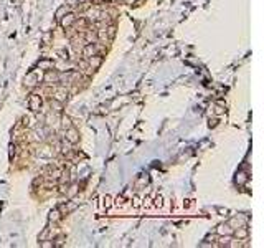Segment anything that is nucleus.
I'll list each match as a JSON object with an SVG mask.
<instances>
[{"mask_svg": "<svg viewBox=\"0 0 264 248\" xmlns=\"http://www.w3.org/2000/svg\"><path fill=\"white\" fill-rule=\"evenodd\" d=\"M41 104H43V99H41L40 94H35V93L30 94V98H28V106H30V109H31L33 113L40 111Z\"/></svg>", "mask_w": 264, "mask_h": 248, "instance_id": "3", "label": "nucleus"}, {"mask_svg": "<svg viewBox=\"0 0 264 248\" xmlns=\"http://www.w3.org/2000/svg\"><path fill=\"white\" fill-rule=\"evenodd\" d=\"M46 237H48V228H46V230H45V232H43L41 235H40V242H41V240H45Z\"/></svg>", "mask_w": 264, "mask_h": 248, "instance_id": "24", "label": "nucleus"}, {"mask_svg": "<svg viewBox=\"0 0 264 248\" xmlns=\"http://www.w3.org/2000/svg\"><path fill=\"white\" fill-rule=\"evenodd\" d=\"M78 66L81 68V71H84V70H89L88 60H79V61H78Z\"/></svg>", "mask_w": 264, "mask_h": 248, "instance_id": "19", "label": "nucleus"}, {"mask_svg": "<svg viewBox=\"0 0 264 248\" xmlns=\"http://www.w3.org/2000/svg\"><path fill=\"white\" fill-rule=\"evenodd\" d=\"M216 210H218V213H221V215H228V213H229L228 208H223V207H218Z\"/></svg>", "mask_w": 264, "mask_h": 248, "instance_id": "23", "label": "nucleus"}, {"mask_svg": "<svg viewBox=\"0 0 264 248\" xmlns=\"http://www.w3.org/2000/svg\"><path fill=\"white\" fill-rule=\"evenodd\" d=\"M103 205H104L106 208H109V207H111V205H112V199L109 197V195H106V197L103 199Z\"/></svg>", "mask_w": 264, "mask_h": 248, "instance_id": "20", "label": "nucleus"}, {"mask_svg": "<svg viewBox=\"0 0 264 248\" xmlns=\"http://www.w3.org/2000/svg\"><path fill=\"white\" fill-rule=\"evenodd\" d=\"M50 91H51L53 99H56V101H60V103L66 101V99H68V94H69L65 86H56L55 89H50Z\"/></svg>", "mask_w": 264, "mask_h": 248, "instance_id": "1", "label": "nucleus"}, {"mask_svg": "<svg viewBox=\"0 0 264 248\" xmlns=\"http://www.w3.org/2000/svg\"><path fill=\"white\" fill-rule=\"evenodd\" d=\"M94 40H96V33L93 30H88L86 32V41H88V43H93Z\"/></svg>", "mask_w": 264, "mask_h": 248, "instance_id": "15", "label": "nucleus"}, {"mask_svg": "<svg viewBox=\"0 0 264 248\" xmlns=\"http://www.w3.org/2000/svg\"><path fill=\"white\" fill-rule=\"evenodd\" d=\"M223 113H224V106H220V104H218V106L215 108V114H218V116H221Z\"/></svg>", "mask_w": 264, "mask_h": 248, "instance_id": "22", "label": "nucleus"}, {"mask_svg": "<svg viewBox=\"0 0 264 248\" xmlns=\"http://www.w3.org/2000/svg\"><path fill=\"white\" fill-rule=\"evenodd\" d=\"M106 32H107V38H109V40H112V38L116 36V28H114L112 25L111 27H106Z\"/></svg>", "mask_w": 264, "mask_h": 248, "instance_id": "16", "label": "nucleus"}, {"mask_svg": "<svg viewBox=\"0 0 264 248\" xmlns=\"http://www.w3.org/2000/svg\"><path fill=\"white\" fill-rule=\"evenodd\" d=\"M40 79H41V76L38 78L35 73H30L27 76V79H25V84H27V86H35L36 83H40Z\"/></svg>", "mask_w": 264, "mask_h": 248, "instance_id": "11", "label": "nucleus"}, {"mask_svg": "<svg viewBox=\"0 0 264 248\" xmlns=\"http://www.w3.org/2000/svg\"><path fill=\"white\" fill-rule=\"evenodd\" d=\"M76 18H78V17H76L74 13L68 12V13H65V15L60 18V23H61V27H63V28H69V27H73V25H74Z\"/></svg>", "mask_w": 264, "mask_h": 248, "instance_id": "6", "label": "nucleus"}, {"mask_svg": "<svg viewBox=\"0 0 264 248\" xmlns=\"http://www.w3.org/2000/svg\"><path fill=\"white\" fill-rule=\"evenodd\" d=\"M248 179H249L248 172H244V170H239V172L236 174V179H234V180H236V184H238V185H243Z\"/></svg>", "mask_w": 264, "mask_h": 248, "instance_id": "12", "label": "nucleus"}, {"mask_svg": "<svg viewBox=\"0 0 264 248\" xmlns=\"http://www.w3.org/2000/svg\"><path fill=\"white\" fill-rule=\"evenodd\" d=\"M216 122H218L216 119H213V121H210V126H213V127H215V126H216Z\"/></svg>", "mask_w": 264, "mask_h": 248, "instance_id": "25", "label": "nucleus"}, {"mask_svg": "<svg viewBox=\"0 0 264 248\" xmlns=\"http://www.w3.org/2000/svg\"><path fill=\"white\" fill-rule=\"evenodd\" d=\"M65 139L69 142V144H78L79 142V131L76 127L69 126L68 129H65Z\"/></svg>", "mask_w": 264, "mask_h": 248, "instance_id": "2", "label": "nucleus"}, {"mask_svg": "<svg viewBox=\"0 0 264 248\" xmlns=\"http://www.w3.org/2000/svg\"><path fill=\"white\" fill-rule=\"evenodd\" d=\"M41 79L45 81L46 84H56V83H60V73L53 71V68L46 70V73H45V76H43Z\"/></svg>", "mask_w": 264, "mask_h": 248, "instance_id": "4", "label": "nucleus"}, {"mask_svg": "<svg viewBox=\"0 0 264 248\" xmlns=\"http://www.w3.org/2000/svg\"><path fill=\"white\" fill-rule=\"evenodd\" d=\"M61 218V212L58 210V208H55V210L50 212V222H58Z\"/></svg>", "mask_w": 264, "mask_h": 248, "instance_id": "14", "label": "nucleus"}, {"mask_svg": "<svg viewBox=\"0 0 264 248\" xmlns=\"http://www.w3.org/2000/svg\"><path fill=\"white\" fill-rule=\"evenodd\" d=\"M216 235H233V228L228 225V223H221V225H218L216 228Z\"/></svg>", "mask_w": 264, "mask_h": 248, "instance_id": "10", "label": "nucleus"}, {"mask_svg": "<svg viewBox=\"0 0 264 248\" xmlns=\"http://www.w3.org/2000/svg\"><path fill=\"white\" fill-rule=\"evenodd\" d=\"M61 126H63V129H68V127L71 126V119L68 118V116H63V119H61Z\"/></svg>", "mask_w": 264, "mask_h": 248, "instance_id": "18", "label": "nucleus"}, {"mask_svg": "<svg viewBox=\"0 0 264 248\" xmlns=\"http://www.w3.org/2000/svg\"><path fill=\"white\" fill-rule=\"evenodd\" d=\"M101 48H103V46L98 45V43H86L84 48H83L84 58H89V56H93V55H98V51H99Z\"/></svg>", "mask_w": 264, "mask_h": 248, "instance_id": "5", "label": "nucleus"}, {"mask_svg": "<svg viewBox=\"0 0 264 248\" xmlns=\"http://www.w3.org/2000/svg\"><path fill=\"white\" fill-rule=\"evenodd\" d=\"M228 225L233 228H238V227H243V225H246V218H243V217H233L231 220L228 222Z\"/></svg>", "mask_w": 264, "mask_h": 248, "instance_id": "9", "label": "nucleus"}, {"mask_svg": "<svg viewBox=\"0 0 264 248\" xmlns=\"http://www.w3.org/2000/svg\"><path fill=\"white\" fill-rule=\"evenodd\" d=\"M38 68L40 70H51L53 68V61L51 60H40L38 61Z\"/></svg>", "mask_w": 264, "mask_h": 248, "instance_id": "13", "label": "nucleus"}, {"mask_svg": "<svg viewBox=\"0 0 264 248\" xmlns=\"http://www.w3.org/2000/svg\"><path fill=\"white\" fill-rule=\"evenodd\" d=\"M248 235H249V232H248L246 225L238 227V228H234V230H233V237L236 238V240H244V238H248Z\"/></svg>", "mask_w": 264, "mask_h": 248, "instance_id": "8", "label": "nucleus"}, {"mask_svg": "<svg viewBox=\"0 0 264 248\" xmlns=\"http://www.w3.org/2000/svg\"><path fill=\"white\" fill-rule=\"evenodd\" d=\"M65 13H68V7H66V5H63V7H60V8H58V12H56V18L60 20V18L63 17Z\"/></svg>", "mask_w": 264, "mask_h": 248, "instance_id": "17", "label": "nucleus"}, {"mask_svg": "<svg viewBox=\"0 0 264 248\" xmlns=\"http://www.w3.org/2000/svg\"><path fill=\"white\" fill-rule=\"evenodd\" d=\"M88 60V65H89V70H98L101 65H103V56H101L99 53L98 55H93V56H89V58H86Z\"/></svg>", "mask_w": 264, "mask_h": 248, "instance_id": "7", "label": "nucleus"}, {"mask_svg": "<svg viewBox=\"0 0 264 248\" xmlns=\"http://www.w3.org/2000/svg\"><path fill=\"white\" fill-rule=\"evenodd\" d=\"M40 245H41L43 248H51L53 245H55V243H51V242H48V240H41Z\"/></svg>", "mask_w": 264, "mask_h": 248, "instance_id": "21", "label": "nucleus"}]
</instances>
